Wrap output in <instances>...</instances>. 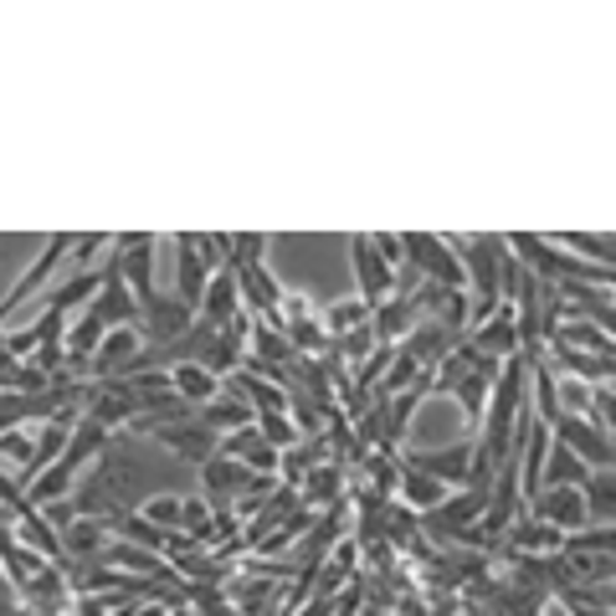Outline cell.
<instances>
[{"mask_svg":"<svg viewBox=\"0 0 616 616\" xmlns=\"http://www.w3.org/2000/svg\"><path fill=\"white\" fill-rule=\"evenodd\" d=\"M16 539L26 544V550H37V555L62 560V535H57V529H52L47 519H41L37 509H26V514H16Z\"/></svg>","mask_w":616,"mask_h":616,"instance_id":"obj_15","label":"cell"},{"mask_svg":"<svg viewBox=\"0 0 616 616\" xmlns=\"http://www.w3.org/2000/svg\"><path fill=\"white\" fill-rule=\"evenodd\" d=\"M252 422H257V411H252L242 396H227V401L206 406V416H201L206 432H242V426H252Z\"/></svg>","mask_w":616,"mask_h":616,"instance_id":"obj_19","label":"cell"},{"mask_svg":"<svg viewBox=\"0 0 616 616\" xmlns=\"http://www.w3.org/2000/svg\"><path fill=\"white\" fill-rule=\"evenodd\" d=\"M298 488H304L308 509H329L334 499H345V467H339V462H334V467H324V462H319V467H308V473H304V483H298Z\"/></svg>","mask_w":616,"mask_h":616,"instance_id":"obj_13","label":"cell"},{"mask_svg":"<svg viewBox=\"0 0 616 616\" xmlns=\"http://www.w3.org/2000/svg\"><path fill=\"white\" fill-rule=\"evenodd\" d=\"M550 355H555V365L570 370L576 381H596V385L612 381V355H586V349H570V345H560V339H550Z\"/></svg>","mask_w":616,"mask_h":616,"instance_id":"obj_9","label":"cell"},{"mask_svg":"<svg viewBox=\"0 0 616 616\" xmlns=\"http://www.w3.org/2000/svg\"><path fill=\"white\" fill-rule=\"evenodd\" d=\"M170 385H175V396H180V401H191V406H206L216 396V375L206 365H175Z\"/></svg>","mask_w":616,"mask_h":616,"instance_id":"obj_18","label":"cell"},{"mask_svg":"<svg viewBox=\"0 0 616 616\" xmlns=\"http://www.w3.org/2000/svg\"><path fill=\"white\" fill-rule=\"evenodd\" d=\"M411 308L416 304H406V298H385V304L375 308V339H381V345H396L406 329H411Z\"/></svg>","mask_w":616,"mask_h":616,"instance_id":"obj_22","label":"cell"},{"mask_svg":"<svg viewBox=\"0 0 616 616\" xmlns=\"http://www.w3.org/2000/svg\"><path fill=\"white\" fill-rule=\"evenodd\" d=\"M144 519L159 524V529H180V499H154L144 509Z\"/></svg>","mask_w":616,"mask_h":616,"instance_id":"obj_30","label":"cell"},{"mask_svg":"<svg viewBox=\"0 0 616 616\" xmlns=\"http://www.w3.org/2000/svg\"><path fill=\"white\" fill-rule=\"evenodd\" d=\"M73 478H77V467L57 458L52 467H41V473H37V483H31V499H26V503H31V509H47V503H57L62 493L73 488Z\"/></svg>","mask_w":616,"mask_h":616,"instance_id":"obj_17","label":"cell"},{"mask_svg":"<svg viewBox=\"0 0 616 616\" xmlns=\"http://www.w3.org/2000/svg\"><path fill=\"white\" fill-rule=\"evenodd\" d=\"M550 437H555L560 447H570L591 473H596V467H612V437H601L596 426H586L580 416H555V422H550Z\"/></svg>","mask_w":616,"mask_h":616,"instance_id":"obj_1","label":"cell"},{"mask_svg":"<svg viewBox=\"0 0 616 616\" xmlns=\"http://www.w3.org/2000/svg\"><path fill=\"white\" fill-rule=\"evenodd\" d=\"M550 339H560V345H570V349H586V355H612V334H601L586 319H565V329H555Z\"/></svg>","mask_w":616,"mask_h":616,"instance_id":"obj_21","label":"cell"},{"mask_svg":"<svg viewBox=\"0 0 616 616\" xmlns=\"http://www.w3.org/2000/svg\"><path fill=\"white\" fill-rule=\"evenodd\" d=\"M612 544H616V529L612 524H596V529H586V535L560 539V555H612Z\"/></svg>","mask_w":616,"mask_h":616,"instance_id":"obj_24","label":"cell"},{"mask_svg":"<svg viewBox=\"0 0 616 616\" xmlns=\"http://www.w3.org/2000/svg\"><path fill=\"white\" fill-rule=\"evenodd\" d=\"M586 478H591V467H586L570 447H560L555 437H550V467L539 473V488H580Z\"/></svg>","mask_w":616,"mask_h":616,"instance_id":"obj_11","label":"cell"},{"mask_svg":"<svg viewBox=\"0 0 616 616\" xmlns=\"http://www.w3.org/2000/svg\"><path fill=\"white\" fill-rule=\"evenodd\" d=\"M0 458L16 462V467H26V478H31V458H37V437L31 432H0Z\"/></svg>","mask_w":616,"mask_h":616,"instance_id":"obj_27","label":"cell"},{"mask_svg":"<svg viewBox=\"0 0 616 616\" xmlns=\"http://www.w3.org/2000/svg\"><path fill=\"white\" fill-rule=\"evenodd\" d=\"M103 288V278H73L67 288H57L47 298V308H57V313H73L77 304H93V293Z\"/></svg>","mask_w":616,"mask_h":616,"instance_id":"obj_25","label":"cell"},{"mask_svg":"<svg viewBox=\"0 0 616 616\" xmlns=\"http://www.w3.org/2000/svg\"><path fill=\"white\" fill-rule=\"evenodd\" d=\"M257 432H262V442H272L278 452L298 447V426H293L283 411H262V416H257Z\"/></svg>","mask_w":616,"mask_h":616,"instance_id":"obj_26","label":"cell"},{"mask_svg":"<svg viewBox=\"0 0 616 616\" xmlns=\"http://www.w3.org/2000/svg\"><path fill=\"white\" fill-rule=\"evenodd\" d=\"M139 345H144V334H139V329H108V334H103V345H98V355L88 360V375H103V381H108V370L134 365Z\"/></svg>","mask_w":616,"mask_h":616,"instance_id":"obj_6","label":"cell"},{"mask_svg":"<svg viewBox=\"0 0 616 616\" xmlns=\"http://www.w3.org/2000/svg\"><path fill=\"white\" fill-rule=\"evenodd\" d=\"M370 319V308H365V298L360 304H339V308H329V334H349L355 324H365Z\"/></svg>","mask_w":616,"mask_h":616,"instance_id":"obj_28","label":"cell"},{"mask_svg":"<svg viewBox=\"0 0 616 616\" xmlns=\"http://www.w3.org/2000/svg\"><path fill=\"white\" fill-rule=\"evenodd\" d=\"M165 606H180V601H150V606H139V612H129V616H165Z\"/></svg>","mask_w":616,"mask_h":616,"instance_id":"obj_32","label":"cell"},{"mask_svg":"<svg viewBox=\"0 0 616 616\" xmlns=\"http://www.w3.org/2000/svg\"><path fill=\"white\" fill-rule=\"evenodd\" d=\"M195 324V313L180 298H159L154 293L150 304H139V334H150V339H159V345H170V339H180L185 329Z\"/></svg>","mask_w":616,"mask_h":616,"instance_id":"obj_2","label":"cell"},{"mask_svg":"<svg viewBox=\"0 0 616 616\" xmlns=\"http://www.w3.org/2000/svg\"><path fill=\"white\" fill-rule=\"evenodd\" d=\"M396 493H401V509H411V514H432L437 503L447 499V483L426 478V473H411V467H401V483H396Z\"/></svg>","mask_w":616,"mask_h":616,"instance_id":"obj_12","label":"cell"},{"mask_svg":"<svg viewBox=\"0 0 616 616\" xmlns=\"http://www.w3.org/2000/svg\"><path fill=\"white\" fill-rule=\"evenodd\" d=\"M458 616H478V612H458Z\"/></svg>","mask_w":616,"mask_h":616,"instance_id":"obj_33","label":"cell"},{"mask_svg":"<svg viewBox=\"0 0 616 616\" xmlns=\"http://www.w3.org/2000/svg\"><path fill=\"white\" fill-rule=\"evenodd\" d=\"M586 411H591V422H586V426H596L601 437H612V385H596Z\"/></svg>","mask_w":616,"mask_h":616,"instance_id":"obj_29","label":"cell"},{"mask_svg":"<svg viewBox=\"0 0 616 616\" xmlns=\"http://www.w3.org/2000/svg\"><path fill=\"white\" fill-rule=\"evenodd\" d=\"M580 499H586V519H612L616 514V473L612 467H596L591 478L580 483Z\"/></svg>","mask_w":616,"mask_h":616,"instance_id":"obj_16","label":"cell"},{"mask_svg":"<svg viewBox=\"0 0 616 616\" xmlns=\"http://www.w3.org/2000/svg\"><path fill=\"white\" fill-rule=\"evenodd\" d=\"M467 462H473V447H447V452H411L406 467L426 473V478H437V483H462L467 478Z\"/></svg>","mask_w":616,"mask_h":616,"instance_id":"obj_7","label":"cell"},{"mask_svg":"<svg viewBox=\"0 0 616 616\" xmlns=\"http://www.w3.org/2000/svg\"><path fill=\"white\" fill-rule=\"evenodd\" d=\"M247 478H252V473L242 467V462H231V458H211L206 467H201V483H206V493H211L216 503H227L231 493H242Z\"/></svg>","mask_w":616,"mask_h":616,"instance_id":"obj_14","label":"cell"},{"mask_svg":"<svg viewBox=\"0 0 616 616\" xmlns=\"http://www.w3.org/2000/svg\"><path fill=\"white\" fill-rule=\"evenodd\" d=\"M467 345L478 349V355H488V360H509V355L519 349V334H514V308L499 304V313H493L488 324H478L473 334H467Z\"/></svg>","mask_w":616,"mask_h":616,"instance_id":"obj_5","label":"cell"},{"mask_svg":"<svg viewBox=\"0 0 616 616\" xmlns=\"http://www.w3.org/2000/svg\"><path fill=\"white\" fill-rule=\"evenodd\" d=\"M175 247H180V304L195 313V308H201V293H206V268H201V257L191 252L185 236H175Z\"/></svg>","mask_w":616,"mask_h":616,"instance_id":"obj_20","label":"cell"},{"mask_svg":"<svg viewBox=\"0 0 616 616\" xmlns=\"http://www.w3.org/2000/svg\"><path fill=\"white\" fill-rule=\"evenodd\" d=\"M370 247H375V257H381V262H385V268H390V272H396V262H401V257H406L401 236H385V231H381V236H370Z\"/></svg>","mask_w":616,"mask_h":616,"instance_id":"obj_31","label":"cell"},{"mask_svg":"<svg viewBox=\"0 0 616 616\" xmlns=\"http://www.w3.org/2000/svg\"><path fill=\"white\" fill-rule=\"evenodd\" d=\"M154 437H159L165 447H175L185 462H201V467L216 458V442H221V437H216V432H206V426H159Z\"/></svg>","mask_w":616,"mask_h":616,"instance_id":"obj_8","label":"cell"},{"mask_svg":"<svg viewBox=\"0 0 616 616\" xmlns=\"http://www.w3.org/2000/svg\"><path fill=\"white\" fill-rule=\"evenodd\" d=\"M103 529H108V519H93V514H77L67 529H62V555L73 560H98V550H103Z\"/></svg>","mask_w":616,"mask_h":616,"instance_id":"obj_10","label":"cell"},{"mask_svg":"<svg viewBox=\"0 0 616 616\" xmlns=\"http://www.w3.org/2000/svg\"><path fill=\"white\" fill-rule=\"evenodd\" d=\"M535 519L555 524L560 535H576L580 524H586V499H580V488H539L535 493Z\"/></svg>","mask_w":616,"mask_h":616,"instance_id":"obj_3","label":"cell"},{"mask_svg":"<svg viewBox=\"0 0 616 616\" xmlns=\"http://www.w3.org/2000/svg\"><path fill=\"white\" fill-rule=\"evenodd\" d=\"M349 252H355V278H360L365 308H381L385 298H390V283H396V272H390L381 257H375L370 236H349Z\"/></svg>","mask_w":616,"mask_h":616,"instance_id":"obj_4","label":"cell"},{"mask_svg":"<svg viewBox=\"0 0 616 616\" xmlns=\"http://www.w3.org/2000/svg\"><path fill=\"white\" fill-rule=\"evenodd\" d=\"M103 437H108V432H103V426H98L93 416H82V422L73 426V437H67V452H62V462L82 467V462H88V458L98 452V447H103Z\"/></svg>","mask_w":616,"mask_h":616,"instance_id":"obj_23","label":"cell"}]
</instances>
